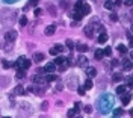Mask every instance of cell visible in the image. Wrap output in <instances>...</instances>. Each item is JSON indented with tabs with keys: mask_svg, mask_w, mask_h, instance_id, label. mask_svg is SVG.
<instances>
[{
	"mask_svg": "<svg viewBox=\"0 0 133 118\" xmlns=\"http://www.w3.org/2000/svg\"><path fill=\"white\" fill-rule=\"evenodd\" d=\"M73 18H74V20H77V21H80V20L83 18V15H82V14H79V12H74V14H73Z\"/></svg>",
	"mask_w": 133,
	"mask_h": 118,
	"instance_id": "obj_29",
	"label": "cell"
},
{
	"mask_svg": "<svg viewBox=\"0 0 133 118\" xmlns=\"http://www.w3.org/2000/svg\"><path fill=\"white\" fill-rule=\"evenodd\" d=\"M124 5H126V6H132V5H133V0H126V2H124Z\"/></svg>",
	"mask_w": 133,
	"mask_h": 118,
	"instance_id": "obj_42",
	"label": "cell"
},
{
	"mask_svg": "<svg viewBox=\"0 0 133 118\" xmlns=\"http://www.w3.org/2000/svg\"><path fill=\"white\" fill-rule=\"evenodd\" d=\"M48 11H50V12H51V14H56V9H53V8H51V6H50V5H48Z\"/></svg>",
	"mask_w": 133,
	"mask_h": 118,
	"instance_id": "obj_44",
	"label": "cell"
},
{
	"mask_svg": "<svg viewBox=\"0 0 133 118\" xmlns=\"http://www.w3.org/2000/svg\"><path fill=\"white\" fill-rule=\"evenodd\" d=\"M24 61H26V58H24V56H20V58H18V59L15 61V65H17V70L23 67V64H24Z\"/></svg>",
	"mask_w": 133,
	"mask_h": 118,
	"instance_id": "obj_17",
	"label": "cell"
},
{
	"mask_svg": "<svg viewBox=\"0 0 133 118\" xmlns=\"http://www.w3.org/2000/svg\"><path fill=\"white\" fill-rule=\"evenodd\" d=\"M121 79H123V74H121V73H115V74H114V77H112V80H114V82H120Z\"/></svg>",
	"mask_w": 133,
	"mask_h": 118,
	"instance_id": "obj_26",
	"label": "cell"
},
{
	"mask_svg": "<svg viewBox=\"0 0 133 118\" xmlns=\"http://www.w3.org/2000/svg\"><path fill=\"white\" fill-rule=\"evenodd\" d=\"M111 55H112V49L111 47H106L104 52H103V56H111Z\"/></svg>",
	"mask_w": 133,
	"mask_h": 118,
	"instance_id": "obj_31",
	"label": "cell"
},
{
	"mask_svg": "<svg viewBox=\"0 0 133 118\" xmlns=\"http://www.w3.org/2000/svg\"><path fill=\"white\" fill-rule=\"evenodd\" d=\"M6 14H8V17L0 15V20H2L3 24H6V26H12V24L15 23V20H17V12H14V11H6Z\"/></svg>",
	"mask_w": 133,
	"mask_h": 118,
	"instance_id": "obj_2",
	"label": "cell"
},
{
	"mask_svg": "<svg viewBox=\"0 0 133 118\" xmlns=\"http://www.w3.org/2000/svg\"><path fill=\"white\" fill-rule=\"evenodd\" d=\"M59 91H62V83H58V86H56V92H59Z\"/></svg>",
	"mask_w": 133,
	"mask_h": 118,
	"instance_id": "obj_43",
	"label": "cell"
},
{
	"mask_svg": "<svg viewBox=\"0 0 133 118\" xmlns=\"http://www.w3.org/2000/svg\"><path fill=\"white\" fill-rule=\"evenodd\" d=\"M80 106H82V105H80V103H79V102H76V103H74V111H76V112H77V111H79V109H80Z\"/></svg>",
	"mask_w": 133,
	"mask_h": 118,
	"instance_id": "obj_40",
	"label": "cell"
},
{
	"mask_svg": "<svg viewBox=\"0 0 133 118\" xmlns=\"http://www.w3.org/2000/svg\"><path fill=\"white\" fill-rule=\"evenodd\" d=\"M97 42H100V44H104V42H108V33L104 32V33H100L98 35V41Z\"/></svg>",
	"mask_w": 133,
	"mask_h": 118,
	"instance_id": "obj_12",
	"label": "cell"
},
{
	"mask_svg": "<svg viewBox=\"0 0 133 118\" xmlns=\"http://www.w3.org/2000/svg\"><path fill=\"white\" fill-rule=\"evenodd\" d=\"M76 89H77V92H79L80 96H83V94H85V88H83V86H77Z\"/></svg>",
	"mask_w": 133,
	"mask_h": 118,
	"instance_id": "obj_35",
	"label": "cell"
},
{
	"mask_svg": "<svg viewBox=\"0 0 133 118\" xmlns=\"http://www.w3.org/2000/svg\"><path fill=\"white\" fill-rule=\"evenodd\" d=\"M112 114H114V118H120L123 114H124V111H123L121 108H117V109H114V111H112Z\"/></svg>",
	"mask_w": 133,
	"mask_h": 118,
	"instance_id": "obj_15",
	"label": "cell"
},
{
	"mask_svg": "<svg viewBox=\"0 0 133 118\" xmlns=\"http://www.w3.org/2000/svg\"><path fill=\"white\" fill-rule=\"evenodd\" d=\"M26 91H24V88L21 86V85H18V86H15V89H14V94H17V96H23Z\"/></svg>",
	"mask_w": 133,
	"mask_h": 118,
	"instance_id": "obj_19",
	"label": "cell"
},
{
	"mask_svg": "<svg viewBox=\"0 0 133 118\" xmlns=\"http://www.w3.org/2000/svg\"><path fill=\"white\" fill-rule=\"evenodd\" d=\"M3 118H9V117H3Z\"/></svg>",
	"mask_w": 133,
	"mask_h": 118,
	"instance_id": "obj_50",
	"label": "cell"
},
{
	"mask_svg": "<svg viewBox=\"0 0 133 118\" xmlns=\"http://www.w3.org/2000/svg\"><path fill=\"white\" fill-rule=\"evenodd\" d=\"M132 33H133V24H132Z\"/></svg>",
	"mask_w": 133,
	"mask_h": 118,
	"instance_id": "obj_48",
	"label": "cell"
},
{
	"mask_svg": "<svg viewBox=\"0 0 133 118\" xmlns=\"http://www.w3.org/2000/svg\"><path fill=\"white\" fill-rule=\"evenodd\" d=\"M11 67V62H8V61H3V68H9Z\"/></svg>",
	"mask_w": 133,
	"mask_h": 118,
	"instance_id": "obj_41",
	"label": "cell"
},
{
	"mask_svg": "<svg viewBox=\"0 0 133 118\" xmlns=\"http://www.w3.org/2000/svg\"><path fill=\"white\" fill-rule=\"evenodd\" d=\"M130 47H133V38L130 39Z\"/></svg>",
	"mask_w": 133,
	"mask_h": 118,
	"instance_id": "obj_45",
	"label": "cell"
},
{
	"mask_svg": "<svg viewBox=\"0 0 133 118\" xmlns=\"http://www.w3.org/2000/svg\"><path fill=\"white\" fill-rule=\"evenodd\" d=\"M67 47H68L70 50H73V47H74V42H73V39H67Z\"/></svg>",
	"mask_w": 133,
	"mask_h": 118,
	"instance_id": "obj_33",
	"label": "cell"
},
{
	"mask_svg": "<svg viewBox=\"0 0 133 118\" xmlns=\"http://www.w3.org/2000/svg\"><path fill=\"white\" fill-rule=\"evenodd\" d=\"M130 115H132V117H133V109H132V111H130Z\"/></svg>",
	"mask_w": 133,
	"mask_h": 118,
	"instance_id": "obj_47",
	"label": "cell"
},
{
	"mask_svg": "<svg viewBox=\"0 0 133 118\" xmlns=\"http://www.w3.org/2000/svg\"><path fill=\"white\" fill-rule=\"evenodd\" d=\"M30 65H32V62H30V61H29V59H26V61H24V64H23V67H21V68H23V70H24V71H26V70H27V68H30Z\"/></svg>",
	"mask_w": 133,
	"mask_h": 118,
	"instance_id": "obj_28",
	"label": "cell"
},
{
	"mask_svg": "<svg viewBox=\"0 0 133 118\" xmlns=\"http://www.w3.org/2000/svg\"><path fill=\"white\" fill-rule=\"evenodd\" d=\"M44 32H45V35H47V36H51V35L56 32V26H55V24H50V26H47V27H45V30H44Z\"/></svg>",
	"mask_w": 133,
	"mask_h": 118,
	"instance_id": "obj_9",
	"label": "cell"
},
{
	"mask_svg": "<svg viewBox=\"0 0 133 118\" xmlns=\"http://www.w3.org/2000/svg\"><path fill=\"white\" fill-rule=\"evenodd\" d=\"M41 14H42V9H41V8H36V9H35V15L38 17V15H41Z\"/></svg>",
	"mask_w": 133,
	"mask_h": 118,
	"instance_id": "obj_38",
	"label": "cell"
},
{
	"mask_svg": "<svg viewBox=\"0 0 133 118\" xmlns=\"http://www.w3.org/2000/svg\"><path fill=\"white\" fill-rule=\"evenodd\" d=\"M24 77H26V71H24L23 68H18V70H17V79L21 80V79H24Z\"/></svg>",
	"mask_w": 133,
	"mask_h": 118,
	"instance_id": "obj_18",
	"label": "cell"
},
{
	"mask_svg": "<svg viewBox=\"0 0 133 118\" xmlns=\"http://www.w3.org/2000/svg\"><path fill=\"white\" fill-rule=\"evenodd\" d=\"M94 86V82H92V79H86V82H85V89H91Z\"/></svg>",
	"mask_w": 133,
	"mask_h": 118,
	"instance_id": "obj_22",
	"label": "cell"
},
{
	"mask_svg": "<svg viewBox=\"0 0 133 118\" xmlns=\"http://www.w3.org/2000/svg\"><path fill=\"white\" fill-rule=\"evenodd\" d=\"M45 80H47V82H56V80H58V76H55V74H48V76L45 77Z\"/></svg>",
	"mask_w": 133,
	"mask_h": 118,
	"instance_id": "obj_27",
	"label": "cell"
},
{
	"mask_svg": "<svg viewBox=\"0 0 133 118\" xmlns=\"http://www.w3.org/2000/svg\"><path fill=\"white\" fill-rule=\"evenodd\" d=\"M132 68H133V64L129 61V59L123 62V70H124V71H129V70H132Z\"/></svg>",
	"mask_w": 133,
	"mask_h": 118,
	"instance_id": "obj_11",
	"label": "cell"
},
{
	"mask_svg": "<svg viewBox=\"0 0 133 118\" xmlns=\"http://www.w3.org/2000/svg\"><path fill=\"white\" fill-rule=\"evenodd\" d=\"M74 9H76V12H79L82 15H88L91 12V6L88 3H85V2H77L74 5Z\"/></svg>",
	"mask_w": 133,
	"mask_h": 118,
	"instance_id": "obj_3",
	"label": "cell"
},
{
	"mask_svg": "<svg viewBox=\"0 0 133 118\" xmlns=\"http://www.w3.org/2000/svg\"><path fill=\"white\" fill-rule=\"evenodd\" d=\"M47 108H48V103H47V102H44V103L41 105V109H42V111H47Z\"/></svg>",
	"mask_w": 133,
	"mask_h": 118,
	"instance_id": "obj_39",
	"label": "cell"
},
{
	"mask_svg": "<svg viewBox=\"0 0 133 118\" xmlns=\"http://www.w3.org/2000/svg\"><path fill=\"white\" fill-rule=\"evenodd\" d=\"M109 17H111V21H118V18H120L117 12H112V14H111Z\"/></svg>",
	"mask_w": 133,
	"mask_h": 118,
	"instance_id": "obj_30",
	"label": "cell"
},
{
	"mask_svg": "<svg viewBox=\"0 0 133 118\" xmlns=\"http://www.w3.org/2000/svg\"><path fill=\"white\" fill-rule=\"evenodd\" d=\"M83 32H85V35H86L88 38H92V35H94V26H92V24H88Z\"/></svg>",
	"mask_w": 133,
	"mask_h": 118,
	"instance_id": "obj_8",
	"label": "cell"
},
{
	"mask_svg": "<svg viewBox=\"0 0 133 118\" xmlns=\"http://www.w3.org/2000/svg\"><path fill=\"white\" fill-rule=\"evenodd\" d=\"M55 68H56V65H55L53 62H48V64H47V65L42 68V71H44V73H48V74H53Z\"/></svg>",
	"mask_w": 133,
	"mask_h": 118,
	"instance_id": "obj_7",
	"label": "cell"
},
{
	"mask_svg": "<svg viewBox=\"0 0 133 118\" xmlns=\"http://www.w3.org/2000/svg\"><path fill=\"white\" fill-rule=\"evenodd\" d=\"M86 74H88L89 77H95V76H97V70H95L94 67H86Z\"/></svg>",
	"mask_w": 133,
	"mask_h": 118,
	"instance_id": "obj_10",
	"label": "cell"
},
{
	"mask_svg": "<svg viewBox=\"0 0 133 118\" xmlns=\"http://www.w3.org/2000/svg\"><path fill=\"white\" fill-rule=\"evenodd\" d=\"M62 50H64V47H62L61 44H56L55 47L50 49V55H51V56H58L59 53H62Z\"/></svg>",
	"mask_w": 133,
	"mask_h": 118,
	"instance_id": "obj_5",
	"label": "cell"
},
{
	"mask_svg": "<svg viewBox=\"0 0 133 118\" xmlns=\"http://www.w3.org/2000/svg\"><path fill=\"white\" fill-rule=\"evenodd\" d=\"M130 58H132V59H133V50H132V52H130Z\"/></svg>",
	"mask_w": 133,
	"mask_h": 118,
	"instance_id": "obj_46",
	"label": "cell"
},
{
	"mask_svg": "<svg viewBox=\"0 0 133 118\" xmlns=\"http://www.w3.org/2000/svg\"><path fill=\"white\" fill-rule=\"evenodd\" d=\"M97 106H98L100 112H109V111H112V108H114V97L111 94H103L98 99Z\"/></svg>",
	"mask_w": 133,
	"mask_h": 118,
	"instance_id": "obj_1",
	"label": "cell"
},
{
	"mask_svg": "<svg viewBox=\"0 0 133 118\" xmlns=\"http://www.w3.org/2000/svg\"><path fill=\"white\" fill-rule=\"evenodd\" d=\"M20 24H21V26H26V24H27V18H26V17H21V18H20Z\"/></svg>",
	"mask_w": 133,
	"mask_h": 118,
	"instance_id": "obj_34",
	"label": "cell"
},
{
	"mask_svg": "<svg viewBox=\"0 0 133 118\" xmlns=\"http://www.w3.org/2000/svg\"><path fill=\"white\" fill-rule=\"evenodd\" d=\"M67 115H68V118H74L76 117V111H74V109H68Z\"/></svg>",
	"mask_w": 133,
	"mask_h": 118,
	"instance_id": "obj_32",
	"label": "cell"
},
{
	"mask_svg": "<svg viewBox=\"0 0 133 118\" xmlns=\"http://www.w3.org/2000/svg\"><path fill=\"white\" fill-rule=\"evenodd\" d=\"M77 65L86 67V65H88V58H86L85 55H79V56H77Z\"/></svg>",
	"mask_w": 133,
	"mask_h": 118,
	"instance_id": "obj_6",
	"label": "cell"
},
{
	"mask_svg": "<svg viewBox=\"0 0 133 118\" xmlns=\"http://www.w3.org/2000/svg\"><path fill=\"white\" fill-rule=\"evenodd\" d=\"M130 79H132V80H133V76H130Z\"/></svg>",
	"mask_w": 133,
	"mask_h": 118,
	"instance_id": "obj_49",
	"label": "cell"
},
{
	"mask_svg": "<svg viewBox=\"0 0 133 118\" xmlns=\"http://www.w3.org/2000/svg\"><path fill=\"white\" fill-rule=\"evenodd\" d=\"M127 89V86H124V85H120V86H117V94H124V91Z\"/></svg>",
	"mask_w": 133,
	"mask_h": 118,
	"instance_id": "obj_23",
	"label": "cell"
},
{
	"mask_svg": "<svg viewBox=\"0 0 133 118\" xmlns=\"http://www.w3.org/2000/svg\"><path fill=\"white\" fill-rule=\"evenodd\" d=\"M121 102H123V105L124 106H127L130 102H132V94H127V96H123V99H121Z\"/></svg>",
	"mask_w": 133,
	"mask_h": 118,
	"instance_id": "obj_14",
	"label": "cell"
},
{
	"mask_svg": "<svg viewBox=\"0 0 133 118\" xmlns=\"http://www.w3.org/2000/svg\"><path fill=\"white\" fill-rule=\"evenodd\" d=\"M117 49H118V52H120V53H123V55H124V53H127V47H126L124 44H120Z\"/></svg>",
	"mask_w": 133,
	"mask_h": 118,
	"instance_id": "obj_24",
	"label": "cell"
},
{
	"mask_svg": "<svg viewBox=\"0 0 133 118\" xmlns=\"http://www.w3.org/2000/svg\"><path fill=\"white\" fill-rule=\"evenodd\" d=\"M76 50H77L79 53H85V52H88V45H85V44H77V45H76Z\"/></svg>",
	"mask_w": 133,
	"mask_h": 118,
	"instance_id": "obj_13",
	"label": "cell"
},
{
	"mask_svg": "<svg viewBox=\"0 0 133 118\" xmlns=\"http://www.w3.org/2000/svg\"><path fill=\"white\" fill-rule=\"evenodd\" d=\"M17 36H18L17 30H8V32L5 33V41H6V42H14V41L17 39Z\"/></svg>",
	"mask_w": 133,
	"mask_h": 118,
	"instance_id": "obj_4",
	"label": "cell"
},
{
	"mask_svg": "<svg viewBox=\"0 0 133 118\" xmlns=\"http://www.w3.org/2000/svg\"><path fill=\"white\" fill-rule=\"evenodd\" d=\"M83 111H85L86 114H91V112H92V106H89V105H88V106H85V108H83Z\"/></svg>",
	"mask_w": 133,
	"mask_h": 118,
	"instance_id": "obj_36",
	"label": "cell"
},
{
	"mask_svg": "<svg viewBox=\"0 0 133 118\" xmlns=\"http://www.w3.org/2000/svg\"><path fill=\"white\" fill-rule=\"evenodd\" d=\"M104 8L112 11V9H115V8H117V5H115V2H104Z\"/></svg>",
	"mask_w": 133,
	"mask_h": 118,
	"instance_id": "obj_20",
	"label": "cell"
},
{
	"mask_svg": "<svg viewBox=\"0 0 133 118\" xmlns=\"http://www.w3.org/2000/svg\"><path fill=\"white\" fill-rule=\"evenodd\" d=\"M95 59L101 61L103 59V50H95Z\"/></svg>",
	"mask_w": 133,
	"mask_h": 118,
	"instance_id": "obj_25",
	"label": "cell"
},
{
	"mask_svg": "<svg viewBox=\"0 0 133 118\" xmlns=\"http://www.w3.org/2000/svg\"><path fill=\"white\" fill-rule=\"evenodd\" d=\"M111 65H112V67L115 68L117 65H120V61H118V59H112V62H111Z\"/></svg>",
	"mask_w": 133,
	"mask_h": 118,
	"instance_id": "obj_37",
	"label": "cell"
},
{
	"mask_svg": "<svg viewBox=\"0 0 133 118\" xmlns=\"http://www.w3.org/2000/svg\"><path fill=\"white\" fill-rule=\"evenodd\" d=\"M42 59H44V55H42V53H35V55H33V61H35V62H41Z\"/></svg>",
	"mask_w": 133,
	"mask_h": 118,
	"instance_id": "obj_21",
	"label": "cell"
},
{
	"mask_svg": "<svg viewBox=\"0 0 133 118\" xmlns=\"http://www.w3.org/2000/svg\"><path fill=\"white\" fill-rule=\"evenodd\" d=\"M65 61H67V58H64V56H58L56 59H55V65H62V64H65Z\"/></svg>",
	"mask_w": 133,
	"mask_h": 118,
	"instance_id": "obj_16",
	"label": "cell"
}]
</instances>
